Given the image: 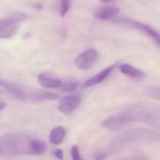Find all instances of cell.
Here are the masks:
<instances>
[{
    "label": "cell",
    "instance_id": "1",
    "mask_svg": "<svg viewBox=\"0 0 160 160\" xmlns=\"http://www.w3.org/2000/svg\"><path fill=\"white\" fill-rule=\"evenodd\" d=\"M32 139L25 134L11 133L0 139L2 154L12 156L30 154V147Z\"/></svg>",
    "mask_w": 160,
    "mask_h": 160
},
{
    "label": "cell",
    "instance_id": "2",
    "mask_svg": "<svg viewBox=\"0 0 160 160\" xmlns=\"http://www.w3.org/2000/svg\"><path fill=\"white\" fill-rule=\"evenodd\" d=\"M115 23L121 24L142 32L151 38L157 45H159L160 37L159 33L149 26L138 21L130 19H119L115 21Z\"/></svg>",
    "mask_w": 160,
    "mask_h": 160
},
{
    "label": "cell",
    "instance_id": "3",
    "mask_svg": "<svg viewBox=\"0 0 160 160\" xmlns=\"http://www.w3.org/2000/svg\"><path fill=\"white\" fill-rule=\"evenodd\" d=\"M98 58L97 51L93 49H89L78 56L75 60V64L81 70H87L91 68Z\"/></svg>",
    "mask_w": 160,
    "mask_h": 160
},
{
    "label": "cell",
    "instance_id": "4",
    "mask_svg": "<svg viewBox=\"0 0 160 160\" xmlns=\"http://www.w3.org/2000/svg\"><path fill=\"white\" fill-rule=\"evenodd\" d=\"M80 102L81 97L78 94L64 96L59 101L58 108L63 114L70 115L78 106Z\"/></svg>",
    "mask_w": 160,
    "mask_h": 160
},
{
    "label": "cell",
    "instance_id": "5",
    "mask_svg": "<svg viewBox=\"0 0 160 160\" xmlns=\"http://www.w3.org/2000/svg\"><path fill=\"white\" fill-rule=\"evenodd\" d=\"M0 87L5 89L17 99L24 102L28 101L29 91L26 90L18 85L5 80H0Z\"/></svg>",
    "mask_w": 160,
    "mask_h": 160
},
{
    "label": "cell",
    "instance_id": "6",
    "mask_svg": "<svg viewBox=\"0 0 160 160\" xmlns=\"http://www.w3.org/2000/svg\"><path fill=\"white\" fill-rule=\"evenodd\" d=\"M18 30L17 23H13L7 19H0V38H12Z\"/></svg>",
    "mask_w": 160,
    "mask_h": 160
},
{
    "label": "cell",
    "instance_id": "7",
    "mask_svg": "<svg viewBox=\"0 0 160 160\" xmlns=\"http://www.w3.org/2000/svg\"><path fill=\"white\" fill-rule=\"evenodd\" d=\"M59 98L58 94L43 90L32 91H30L28 101L41 102L46 101H54Z\"/></svg>",
    "mask_w": 160,
    "mask_h": 160
},
{
    "label": "cell",
    "instance_id": "8",
    "mask_svg": "<svg viewBox=\"0 0 160 160\" xmlns=\"http://www.w3.org/2000/svg\"><path fill=\"white\" fill-rule=\"evenodd\" d=\"M117 65V63L113 64L111 66L102 70V72H100L96 75L88 79L82 84V88H90L101 83L109 75V74L113 71V69Z\"/></svg>",
    "mask_w": 160,
    "mask_h": 160
},
{
    "label": "cell",
    "instance_id": "9",
    "mask_svg": "<svg viewBox=\"0 0 160 160\" xmlns=\"http://www.w3.org/2000/svg\"><path fill=\"white\" fill-rule=\"evenodd\" d=\"M37 79L42 87L47 88H57L62 85L61 81L59 79L44 74H39Z\"/></svg>",
    "mask_w": 160,
    "mask_h": 160
},
{
    "label": "cell",
    "instance_id": "10",
    "mask_svg": "<svg viewBox=\"0 0 160 160\" xmlns=\"http://www.w3.org/2000/svg\"><path fill=\"white\" fill-rule=\"evenodd\" d=\"M122 73L134 79H141L145 77L144 72L129 64H124L120 67Z\"/></svg>",
    "mask_w": 160,
    "mask_h": 160
},
{
    "label": "cell",
    "instance_id": "11",
    "mask_svg": "<svg viewBox=\"0 0 160 160\" xmlns=\"http://www.w3.org/2000/svg\"><path fill=\"white\" fill-rule=\"evenodd\" d=\"M119 9L117 7L107 6L96 12L95 16L101 20H107L114 18L119 13Z\"/></svg>",
    "mask_w": 160,
    "mask_h": 160
},
{
    "label": "cell",
    "instance_id": "12",
    "mask_svg": "<svg viewBox=\"0 0 160 160\" xmlns=\"http://www.w3.org/2000/svg\"><path fill=\"white\" fill-rule=\"evenodd\" d=\"M66 131L62 126H58L52 129L49 134V139L52 144L58 145L64 140Z\"/></svg>",
    "mask_w": 160,
    "mask_h": 160
},
{
    "label": "cell",
    "instance_id": "13",
    "mask_svg": "<svg viewBox=\"0 0 160 160\" xmlns=\"http://www.w3.org/2000/svg\"><path fill=\"white\" fill-rule=\"evenodd\" d=\"M46 144L42 141L32 139L30 147V154L40 155L42 154L46 150Z\"/></svg>",
    "mask_w": 160,
    "mask_h": 160
},
{
    "label": "cell",
    "instance_id": "14",
    "mask_svg": "<svg viewBox=\"0 0 160 160\" xmlns=\"http://www.w3.org/2000/svg\"><path fill=\"white\" fill-rule=\"evenodd\" d=\"M27 18V16L25 14L20 12H13L8 14V16L4 18L13 22L17 23L25 20Z\"/></svg>",
    "mask_w": 160,
    "mask_h": 160
},
{
    "label": "cell",
    "instance_id": "15",
    "mask_svg": "<svg viewBox=\"0 0 160 160\" xmlns=\"http://www.w3.org/2000/svg\"><path fill=\"white\" fill-rule=\"evenodd\" d=\"M70 0H60V12L61 17H63L68 12L70 7Z\"/></svg>",
    "mask_w": 160,
    "mask_h": 160
},
{
    "label": "cell",
    "instance_id": "16",
    "mask_svg": "<svg viewBox=\"0 0 160 160\" xmlns=\"http://www.w3.org/2000/svg\"><path fill=\"white\" fill-rule=\"evenodd\" d=\"M78 87V84L76 82H68L62 86V89L66 92H72L75 90Z\"/></svg>",
    "mask_w": 160,
    "mask_h": 160
},
{
    "label": "cell",
    "instance_id": "17",
    "mask_svg": "<svg viewBox=\"0 0 160 160\" xmlns=\"http://www.w3.org/2000/svg\"><path fill=\"white\" fill-rule=\"evenodd\" d=\"M71 154L73 160H80L81 159L79 154V148L77 145H73L71 148Z\"/></svg>",
    "mask_w": 160,
    "mask_h": 160
},
{
    "label": "cell",
    "instance_id": "18",
    "mask_svg": "<svg viewBox=\"0 0 160 160\" xmlns=\"http://www.w3.org/2000/svg\"><path fill=\"white\" fill-rule=\"evenodd\" d=\"M148 94L152 97H155L157 99V97L159 98V89L156 88H152L148 92Z\"/></svg>",
    "mask_w": 160,
    "mask_h": 160
},
{
    "label": "cell",
    "instance_id": "19",
    "mask_svg": "<svg viewBox=\"0 0 160 160\" xmlns=\"http://www.w3.org/2000/svg\"><path fill=\"white\" fill-rule=\"evenodd\" d=\"M54 155H55V157H57L58 159H60V160H62L63 158V151L61 149L57 150L54 152Z\"/></svg>",
    "mask_w": 160,
    "mask_h": 160
},
{
    "label": "cell",
    "instance_id": "20",
    "mask_svg": "<svg viewBox=\"0 0 160 160\" xmlns=\"http://www.w3.org/2000/svg\"><path fill=\"white\" fill-rule=\"evenodd\" d=\"M107 156V154L103 152H96L95 155V159L96 160H103Z\"/></svg>",
    "mask_w": 160,
    "mask_h": 160
},
{
    "label": "cell",
    "instance_id": "21",
    "mask_svg": "<svg viewBox=\"0 0 160 160\" xmlns=\"http://www.w3.org/2000/svg\"><path fill=\"white\" fill-rule=\"evenodd\" d=\"M32 7L37 10H42L43 8V6L41 3H36L33 4Z\"/></svg>",
    "mask_w": 160,
    "mask_h": 160
},
{
    "label": "cell",
    "instance_id": "22",
    "mask_svg": "<svg viewBox=\"0 0 160 160\" xmlns=\"http://www.w3.org/2000/svg\"><path fill=\"white\" fill-rule=\"evenodd\" d=\"M6 106H7V103L3 102V101L0 102V111L4 109L6 107Z\"/></svg>",
    "mask_w": 160,
    "mask_h": 160
},
{
    "label": "cell",
    "instance_id": "23",
    "mask_svg": "<svg viewBox=\"0 0 160 160\" xmlns=\"http://www.w3.org/2000/svg\"><path fill=\"white\" fill-rule=\"evenodd\" d=\"M100 1L102 2H108L110 1L111 0H100Z\"/></svg>",
    "mask_w": 160,
    "mask_h": 160
},
{
    "label": "cell",
    "instance_id": "24",
    "mask_svg": "<svg viewBox=\"0 0 160 160\" xmlns=\"http://www.w3.org/2000/svg\"><path fill=\"white\" fill-rule=\"evenodd\" d=\"M0 154H2V149L1 146V143H0Z\"/></svg>",
    "mask_w": 160,
    "mask_h": 160
}]
</instances>
